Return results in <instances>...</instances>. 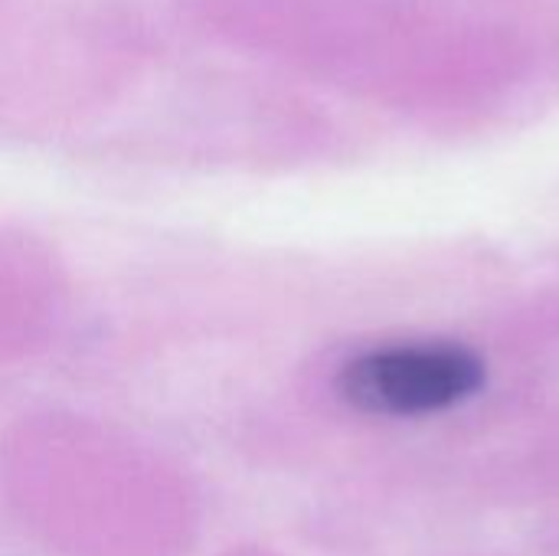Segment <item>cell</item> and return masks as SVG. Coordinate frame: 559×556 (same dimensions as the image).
Returning a JSON list of instances; mask_svg holds the SVG:
<instances>
[{
	"instance_id": "obj_1",
	"label": "cell",
	"mask_w": 559,
	"mask_h": 556,
	"mask_svg": "<svg viewBox=\"0 0 559 556\" xmlns=\"http://www.w3.org/2000/svg\"><path fill=\"white\" fill-rule=\"evenodd\" d=\"M485 360L452 341H403L357 354L344 364L341 397L373 416H432L485 390Z\"/></svg>"
}]
</instances>
